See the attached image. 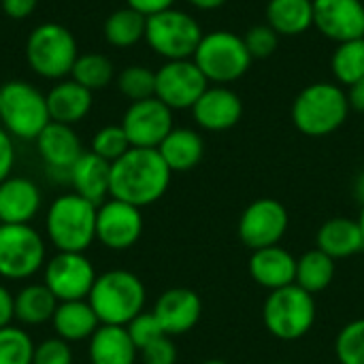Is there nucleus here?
Masks as SVG:
<instances>
[{
	"label": "nucleus",
	"instance_id": "obj_9",
	"mask_svg": "<svg viewBox=\"0 0 364 364\" xmlns=\"http://www.w3.org/2000/svg\"><path fill=\"white\" fill-rule=\"evenodd\" d=\"M145 41L166 62L190 60L194 58L203 41V30L192 15L177 9H168L147 17Z\"/></svg>",
	"mask_w": 364,
	"mask_h": 364
},
{
	"label": "nucleus",
	"instance_id": "obj_24",
	"mask_svg": "<svg viewBox=\"0 0 364 364\" xmlns=\"http://www.w3.org/2000/svg\"><path fill=\"white\" fill-rule=\"evenodd\" d=\"M87 354L92 364H134L139 350L130 339L126 326L100 324L90 337Z\"/></svg>",
	"mask_w": 364,
	"mask_h": 364
},
{
	"label": "nucleus",
	"instance_id": "obj_45",
	"mask_svg": "<svg viewBox=\"0 0 364 364\" xmlns=\"http://www.w3.org/2000/svg\"><path fill=\"white\" fill-rule=\"evenodd\" d=\"M15 318V296L0 284V328L11 326Z\"/></svg>",
	"mask_w": 364,
	"mask_h": 364
},
{
	"label": "nucleus",
	"instance_id": "obj_28",
	"mask_svg": "<svg viewBox=\"0 0 364 364\" xmlns=\"http://www.w3.org/2000/svg\"><path fill=\"white\" fill-rule=\"evenodd\" d=\"M267 23L279 36H299L314 26V0H269Z\"/></svg>",
	"mask_w": 364,
	"mask_h": 364
},
{
	"label": "nucleus",
	"instance_id": "obj_8",
	"mask_svg": "<svg viewBox=\"0 0 364 364\" xmlns=\"http://www.w3.org/2000/svg\"><path fill=\"white\" fill-rule=\"evenodd\" d=\"M192 60L207 77V81L218 85L241 79L252 66V55L245 47L243 36L228 30L203 34V41Z\"/></svg>",
	"mask_w": 364,
	"mask_h": 364
},
{
	"label": "nucleus",
	"instance_id": "obj_11",
	"mask_svg": "<svg viewBox=\"0 0 364 364\" xmlns=\"http://www.w3.org/2000/svg\"><path fill=\"white\" fill-rule=\"evenodd\" d=\"M96 271L83 252H58L45 262V286L53 292L58 303L85 301L96 282Z\"/></svg>",
	"mask_w": 364,
	"mask_h": 364
},
{
	"label": "nucleus",
	"instance_id": "obj_10",
	"mask_svg": "<svg viewBox=\"0 0 364 364\" xmlns=\"http://www.w3.org/2000/svg\"><path fill=\"white\" fill-rule=\"evenodd\" d=\"M43 237L30 224L0 226V277L28 279L47 262Z\"/></svg>",
	"mask_w": 364,
	"mask_h": 364
},
{
	"label": "nucleus",
	"instance_id": "obj_49",
	"mask_svg": "<svg viewBox=\"0 0 364 364\" xmlns=\"http://www.w3.org/2000/svg\"><path fill=\"white\" fill-rule=\"evenodd\" d=\"M358 224H360V228H363V235H364V205H363V211H360V218H358Z\"/></svg>",
	"mask_w": 364,
	"mask_h": 364
},
{
	"label": "nucleus",
	"instance_id": "obj_46",
	"mask_svg": "<svg viewBox=\"0 0 364 364\" xmlns=\"http://www.w3.org/2000/svg\"><path fill=\"white\" fill-rule=\"evenodd\" d=\"M348 100H350V109L364 113V77L360 81H356L354 85H350Z\"/></svg>",
	"mask_w": 364,
	"mask_h": 364
},
{
	"label": "nucleus",
	"instance_id": "obj_51",
	"mask_svg": "<svg viewBox=\"0 0 364 364\" xmlns=\"http://www.w3.org/2000/svg\"><path fill=\"white\" fill-rule=\"evenodd\" d=\"M0 105H2V92H0Z\"/></svg>",
	"mask_w": 364,
	"mask_h": 364
},
{
	"label": "nucleus",
	"instance_id": "obj_2",
	"mask_svg": "<svg viewBox=\"0 0 364 364\" xmlns=\"http://www.w3.org/2000/svg\"><path fill=\"white\" fill-rule=\"evenodd\" d=\"M145 286L134 273L113 269L96 277L87 303L100 324L128 326L141 311H145Z\"/></svg>",
	"mask_w": 364,
	"mask_h": 364
},
{
	"label": "nucleus",
	"instance_id": "obj_52",
	"mask_svg": "<svg viewBox=\"0 0 364 364\" xmlns=\"http://www.w3.org/2000/svg\"><path fill=\"white\" fill-rule=\"evenodd\" d=\"M279 364H292V363H279Z\"/></svg>",
	"mask_w": 364,
	"mask_h": 364
},
{
	"label": "nucleus",
	"instance_id": "obj_39",
	"mask_svg": "<svg viewBox=\"0 0 364 364\" xmlns=\"http://www.w3.org/2000/svg\"><path fill=\"white\" fill-rule=\"evenodd\" d=\"M126 331H128V335H130V339L134 341V346H136L139 352H141L145 346H149L151 341H156V339H160V337L166 335L164 328L160 326L158 318L154 316V311H141V314L126 326Z\"/></svg>",
	"mask_w": 364,
	"mask_h": 364
},
{
	"label": "nucleus",
	"instance_id": "obj_43",
	"mask_svg": "<svg viewBox=\"0 0 364 364\" xmlns=\"http://www.w3.org/2000/svg\"><path fill=\"white\" fill-rule=\"evenodd\" d=\"M173 4H175V0H126V6L139 11L145 17L168 11V9H173Z\"/></svg>",
	"mask_w": 364,
	"mask_h": 364
},
{
	"label": "nucleus",
	"instance_id": "obj_23",
	"mask_svg": "<svg viewBox=\"0 0 364 364\" xmlns=\"http://www.w3.org/2000/svg\"><path fill=\"white\" fill-rule=\"evenodd\" d=\"M47 109L51 122L73 126L81 122L92 109V92L75 79H62L47 94Z\"/></svg>",
	"mask_w": 364,
	"mask_h": 364
},
{
	"label": "nucleus",
	"instance_id": "obj_17",
	"mask_svg": "<svg viewBox=\"0 0 364 364\" xmlns=\"http://www.w3.org/2000/svg\"><path fill=\"white\" fill-rule=\"evenodd\" d=\"M154 316L168 337H179L198 324L203 316V303L200 296L190 288H171L156 301Z\"/></svg>",
	"mask_w": 364,
	"mask_h": 364
},
{
	"label": "nucleus",
	"instance_id": "obj_22",
	"mask_svg": "<svg viewBox=\"0 0 364 364\" xmlns=\"http://www.w3.org/2000/svg\"><path fill=\"white\" fill-rule=\"evenodd\" d=\"M68 181L75 194L100 207L107 196H111V162L96 156L94 151H83L73 164Z\"/></svg>",
	"mask_w": 364,
	"mask_h": 364
},
{
	"label": "nucleus",
	"instance_id": "obj_27",
	"mask_svg": "<svg viewBox=\"0 0 364 364\" xmlns=\"http://www.w3.org/2000/svg\"><path fill=\"white\" fill-rule=\"evenodd\" d=\"M162 160L173 173H186L198 166L205 156L203 136L192 128H173L158 147Z\"/></svg>",
	"mask_w": 364,
	"mask_h": 364
},
{
	"label": "nucleus",
	"instance_id": "obj_7",
	"mask_svg": "<svg viewBox=\"0 0 364 364\" xmlns=\"http://www.w3.org/2000/svg\"><path fill=\"white\" fill-rule=\"evenodd\" d=\"M0 122L4 130L21 141H36L43 128L51 122L47 109V96H43L32 83L15 79L2 87Z\"/></svg>",
	"mask_w": 364,
	"mask_h": 364
},
{
	"label": "nucleus",
	"instance_id": "obj_21",
	"mask_svg": "<svg viewBox=\"0 0 364 364\" xmlns=\"http://www.w3.org/2000/svg\"><path fill=\"white\" fill-rule=\"evenodd\" d=\"M250 275L269 292L292 286L296 282V258L282 245L256 250L250 258Z\"/></svg>",
	"mask_w": 364,
	"mask_h": 364
},
{
	"label": "nucleus",
	"instance_id": "obj_31",
	"mask_svg": "<svg viewBox=\"0 0 364 364\" xmlns=\"http://www.w3.org/2000/svg\"><path fill=\"white\" fill-rule=\"evenodd\" d=\"M145 30H147V17L130 6L113 11L105 21L107 43L113 47H119V49L132 47L139 41H143Z\"/></svg>",
	"mask_w": 364,
	"mask_h": 364
},
{
	"label": "nucleus",
	"instance_id": "obj_29",
	"mask_svg": "<svg viewBox=\"0 0 364 364\" xmlns=\"http://www.w3.org/2000/svg\"><path fill=\"white\" fill-rule=\"evenodd\" d=\"M58 309V299L45 284H30L15 294V320L26 326L51 322Z\"/></svg>",
	"mask_w": 364,
	"mask_h": 364
},
{
	"label": "nucleus",
	"instance_id": "obj_50",
	"mask_svg": "<svg viewBox=\"0 0 364 364\" xmlns=\"http://www.w3.org/2000/svg\"><path fill=\"white\" fill-rule=\"evenodd\" d=\"M203 364H228V363H224V360H205Z\"/></svg>",
	"mask_w": 364,
	"mask_h": 364
},
{
	"label": "nucleus",
	"instance_id": "obj_48",
	"mask_svg": "<svg viewBox=\"0 0 364 364\" xmlns=\"http://www.w3.org/2000/svg\"><path fill=\"white\" fill-rule=\"evenodd\" d=\"M354 194H356V198H358V203L364 205V171L358 175V179H356V186H354Z\"/></svg>",
	"mask_w": 364,
	"mask_h": 364
},
{
	"label": "nucleus",
	"instance_id": "obj_6",
	"mask_svg": "<svg viewBox=\"0 0 364 364\" xmlns=\"http://www.w3.org/2000/svg\"><path fill=\"white\" fill-rule=\"evenodd\" d=\"M262 320L273 337L296 341L314 328L316 299L296 284L273 290L262 305Z\"/></svg>",
	"mask_w": 364,
	"mask_h": 364
},
{
	"label": "nucleus",
	"instance_id": "obj_38",
	"mask_svg": "<svg viewBox=\"0 0 364 364\" xmlns=\"http://www.w3.org/2000/svg\"><path fill=\"white\" fill-rule=\"evenodd\" d=\"M243 41L252 60H264L275 53L279 45V34L269 23H256L245 32Z\"/></svg>",
	"mask_w": 364,
	"mask_h": 364
},
{
	"label": "nucleus",
	"instance_id": "obj_16",
	"mask_svg": "<svg viewBox=\"0 0 364 364\" xmlns=\"http://www.w3.org/2000/svg\"><path fill=\"white\" fill-rule=\"evenodd\" d=\"M314 26L335 43L363 38V0H314Z\"/></svg>",
	"mask_w": 364,
	"mask_h": 364
},
{
	"label": "nucleus",
	"instance_id": "obj_3",
	"mask_svg": "<svg viewBox=\"0 0 364 364\" xmlns=\"http://www.w3.org/2000/svg\"><path fill=\"white\" fill-rule=\"evenodd\" d=\"M350 113L343 87L335 83H311L292 102V122L307 136H326L339 130Z\"/></svg>",
	"mask_w": 364,
	"mask_h": 364
},
{
	"label": "nucleus",
	"instance_id": "obj_20",
	"mask_svg": "<svg viewBox=\"0 0 364 364\" xmlns=\"http://www.w3.org/2000/svg\"><path fill=\"white\" fill-rule=\"evenodd\" d=\"M41 190L26 177H6L0 183V222L30 224L41 211Z\"/></svg>",
	"mask_w": 364,
	"mask_h": 364
},
{
	"label": "nucleus",
	"instance_id": "obj_53",
	"mask_svg": "<svg viewBox=\"0 0 364 364\" xmlns=\"http://www.w3.org/2000/svg\"><path fill=\"white\" fill-rule=\"evenodd\" d=\"M0 226H2V222H0Z\"/></svg>",
	"mask_w": 364,
	"mask_h": 364
},
{
	"label": "nucleus",
	"instance_id": "obj_37",
	"mask_svg": "<svg viewBox=\"0 0 364 364\" xmlns=\"http://www.w3.org/2000/svg\"><path fill=\"white\" fill-rule=\"evenodd\" d=\"M132 145H130V141H128V136H126V132H124V128L119 124V126H105V128H100L94 134V139H92V149L90 151H94L96 156L105 158L107 162H115Z\"/></svg>",
	"mask_w": 364,
	"mask_h": 364
},
{
	"label": "nucleus",
	"instance_id": "obj_15",
	"mask_svg": "<svg viewBox=\"0 0 364 364\" xmlns=\"http://www.w3.org/2000/svg\"><path fill=\"white\" fill-rule=\"evenodd\" d=\"M143 235V213L139 207L111 198L98 207L96 239L113 252L130 250Z\"/></svg>",
	"mask_w": 364,
	"mask_h": 364
},
{
	"label": "nucleus",
	"instance_id": "obj_47",
	"mask_svg": "<svg viewBox=\"0 0 364 364\" xmlns=\"http://www.w3.org/2000/svg\"><path fill=\"white\" fill-rule=\"evenodd\" d=\"M188 2L200 11H213V9H220L226 0H188Z\"/></svg>",
	"mask_w": 364,
	"mask_h": 364
},
{
	"label": "nucleus",
	"instance_id": "obj_14",
	"mask_svg": "<svg viewBox=\"0 0 364 364\" xmlns=\"http://www.w3.org/2000/svg\"><path fill=\"white\" fill-rule=\"evenodd\" d=\"M122 128L132 147L158 149L160 143L168 136L173 126V109H168L162 100L147 98L130 102L124 113Z\"/></svg>",
	"mask_w": 364,
	"mask_h": 364
},
{
	"label": "nucleus",
	"instance_id": "obj_30",
	"mask_svg": "<svg viewBox=\"0 0 364 364\" xmlns=\"http://www.w3.org/2000/svg\"><path fill=\"white\" fill-rule=\"evenodd\" d=\"M335 279V260L322 250H309L296 258V286L309 294L324 292Z\"/></svg>",
	"mask_w": 364,
	"mask_h": 364
},
{
	"label": "nucleus",
	"instance_id": "obj_35",
	"mask_svg": "<svg viewBox=\"0 0 364 364\" xmlns=\"http://www.w3.org/2000/svg\"><path fill=\"white\" fill-rule=\"evenodd\" d=\"M32 337L15 326L0 328V364H32Z\"/></svg>",
	"mask_w": 364,
	"mask_h": 364
},
{
	"label": "nucleus",
	"instance_id": "obj_33",
	"mask_svg": "<svg viewBox=\"0 0 364 364\" xmlns=\"http://www.w3.org/2000/svg\"><path fill=\"white\" fill-rule=\"evenodd\" d=\"M70 75L77 83H81L90 92H96L105 90L113 81L115 68L105 53H83L77 58Z\"/></svg>",
	"mask_w": 364,
	"mask_h": 364
},
{
	"label": "nucleus",
	"instance_id": "obj_12",
	"mask_svg": "<svg viewBox=\"0 0 364 364\" xmlns=\"http://www.w3.org/2000/svg\"><path fill=\"white\" fill-rule=\"evenodd\" d=\"M288 209L275 198H258L239 218V239L252 252L279 245L288 232Z\"/></svg>",
	"mask_w": 364,
	"mask_h": 364
},
{
	"label": "nucleus",
	"instance_id": "obj_42",
	"mask_svg": "<svg viewBox=\"0 0 364 364\" xmlns=\"http://www.w3.org/2000/svg\"><path fill=\"white\" fill-rule=\"evenodd\" d=\"M13 164H15V145H13V136L0 128V183L11 177V171H13Z\"/></svg>",
	"mask_w": 364,
	"mask_h": 364
},
{
	"label": "nucleus",
	"instance_id": "obj_32",
	"mask_svg": "<svg viewBox=\"0 0 364 364\" xmlns=\"http://www.w3.org/2000/svg\"><path fill=\"white\" fill-rule=\"evenodd\" d=\"M331 68L341 85L350 87L360 81L364 77V36L339 43L331 58Z\"/></svg>",
	"mask_w": 364,
	"mask_h": 364
},
{
	"label": "nucleus",
	"instance_id": "obj_41",
	"mask_svg": "<svg viewBox=\"0 0 364 364\" xmlns=\"http://www.w3.org/2000/svg\"><path fill=\"white\" fill-rule=\"evenodd\" d=\"M143 364H175L177 363V348L173 343V337L164 335L149 346H145L141 352Z\"/></svg>",
	"mask_w": 364,
	"mask_h": 364
},
{
	"label": "nucleus",
	"instance_id": "obj_18",
	"mask_svg": "<svg viewBox=\"0 0 364 364\" xmlns=\"http://www.w3.org/2000/svg\"><path fill=\"white\" fill-rule=\"evenodd\" d=\"M194 119L203 130L224 132L239 124L243 115V102L237 92L226 85H211L192 107Z\"/></svg>",
	"mask_w": 364,
	"mask_h": 364
},
{
	"label": "nucleus",
	"instance_id": "obj_26",
	"mask_svg": "<svg viewBox=\"0 0 364 364\" xmlns=\"http://www.w3.org/2000/svg\"><path fill=\"white\" fill-rule=\"evenodd\" d=\"M55 337L64 339L66 343L90 339L96 328L100 326L98 316L94 314L92 305L85 301H66L58 303V309L51 318Z\"/></svg>",
	"mask_w": 364,
	"mask_h": 364
},
{
	"label": "nucleus",
	"instance_id": "obj_44",
	"mask_svg": "<svg viewBox=\"0 0 364 364\" xmlns=\"http://www.w3.org/2000/svg\"><path fill=\"white\" fill-rule=\"evenodd\" d=\"M36 9V0H2V11L11 19H26Z\"/></svg>",
	"mask_w": 364,
	"mask_h": 364
},
{
	"label": "nucleus",
	"instance_id": "obj_13",
	"mask_svg": "<svg viewBox=\"0 0 364 364\" xmlns=\"http://www.w3.org/2000/svg\"><path fill=\"white\" fill-rule=\"evenodd\" d=\"M209 87L194 60H171L156 70V98L168 109H192Z\"/></svg>",
	"mask_w": 364,
	"mask_h": 364
},
{
	"label": "nucleus",
	"instance_id": "obj_5",
	"mask_svg": "<svg viewBox=\"0 0 364 364\" xmlns=\"http://www.w3.org/2000/svg\"><path fill=\"white\" fill-rule=\"evenodd\" d=\"M77 41L73 32L55 21L41 23L26 41V60L30 68L45 79H64L77 62Z\"/></svg>",
	"mask_w": 364,
	"mask_h": 364
},
{
	"label": "nucleus",
	"instance_id": "obj_1",
	"mask_svg": "<svg viewBox=\"0 0 364 364\" xmlns=\"http://www.w3.org/2000/svg\"><path fill=\"white\" fill-rule=\"evenodd\" d=\"M171 175L173 171L158 149L130 147L119 160L111 162V198L143 209L166 194Z\"/></svg>",
	"mask_w": 364,
	"mask_h": 364
},
{
	"label": "nucleus",
	"instance_id": "obj_25",
	"mask_svg": "<svg viewBox=\"0 0 364 364\" xmlns=\"http://www.w3.org/2000/svg\"><path fill=\"white\" fill-rule=\"evenodd\" d=\"M318 250L328 254L333 260L350 258L364 252V235L358 220L333 218L324 222L316 237Z\"/></svg>",
	"mask_w": 364,
	"mask_h": 364
},
{
	"label": "nucleus",
	"instance_id": "obj_19",
	"mask_svg": "<svg viewBox=\"0 0 364 364\" xmlns=\"http://www.w3.org/2000/svg\"><path fill=\"white\" fill-rule=\"evenodd\" d=\"M36 149L43 162L47 164V168L51 173L66 175V179L70 175L73 164L83 154L81 141L73 130V126L58 124V122H49L43 128V132L36 136Z\"/></svg>",
	"mask_w": 364,
	"mask_h": 364
},
{
	"label": "nucleus",
	"instance_id": "obj_36",
	"mask_svg": "<svg viewBox=\"0 0 364 364\" xmlns=\"http://www.w3.org/2000/svg\"><path fill=\"white\" fill-rule=\"evenodd\" d=\"M339 364H364V318L346 324L335 341Z\"/></svg>",
	"mask_w": 364,
	"mask_h": 364
},
{
	"label": "nucleus",
	"instance_id": "obj_34",
	"mask_svg": "<svg viewBox=\"0 0 364 364\" xmlns=\"http://www.w3.org/2000/svg\"><path fill=\"white\" fill-rule=\"evenodd\" d=\"M117 87L132 102L154 98L156 96V73L141 64L128 66L117 75Z\"/></svg>",
	"mask_w": 364,
	"mask_h": 364
},
{
	"label": "nucleus",
	"instance_id": "obj_40",
	"mask_svg": "<svg viewBox=\"0 0 364 364\" xmlns=\"http://www.w3.org/2000/svg\"><path fill=\"white\" fill-rule=\"evenodd\" d=\"M32 364H73V350L60 337L45 339L34 348Z\"/></svg>",
	"mask_w": 364,
	"mask_h": 364
},
{
	"label": "nucleus",
	"instance_id": "obj_4",
	"mask_svg": "<svg viewBox=\"0 0 364 364\" xmlns=\"http://www.w3.org/2000/svg\"><path fill=\"white\" fill-rule=\"evenodd\" d=\"M98 207L79 194L58 196L47 211V235L58 252H85L96 241Z\"/></svg>",
	"mask_w": 364,
	"mask_h": 364
}]
</instances>
